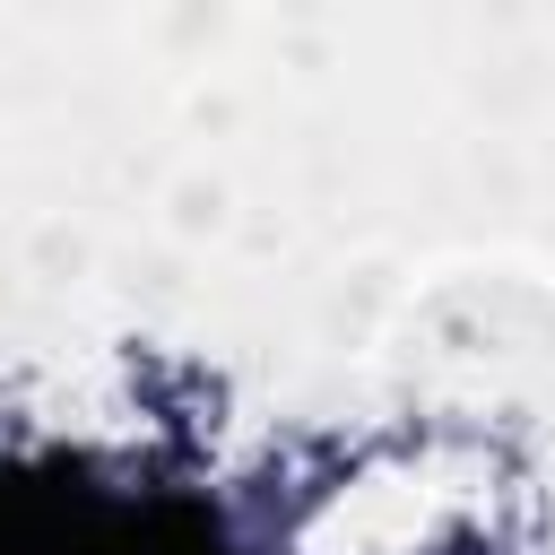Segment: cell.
Listing matches in <instances>:
<instances>
[{
  "label": "cell",
  "instance_id": "2",
  "mask_svg": "<svg viewBox=\"0 0 555 555\" xmlns=\"http://www.w3.org/2000/svg\"><path fill=\"white\" fill-rule=\"evenodd\" d=\"M130 555H225V546L191 503H147L130 512Z\"/></svg>",
  "mask_w": 555,
  "mask_h": 555
},
{
  "label": "cell",
  "instance_id": "1",
  "mask_svg": "<svg viewBox=\"0 0 555 555\" xmlns=\"http://www.w3.org/2000/svg\"><path fill=\"white\" fill-rule=\"evenodd\" d=\"M0 555H130V512L69 468H0Z\"/></svg>",
  "mask_w": 555,
  "mask_h": 555
}]
</instances>
